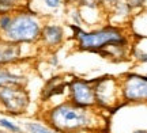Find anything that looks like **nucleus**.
I'll return each instance as SVG.
<instances>
[{"instance_id": "393cba45", "label": "nucleus", "mask_w": 147, "mask_h": 133, "mask_svg": "<svg viewBox=\"0 0 147 133\" xmlns=\"http://www.w3.org/2000/svg\"><path fill=\"white\" fill-rule=\"evenodd\" d=\"M132 133H147V129H135Z\"/></svg>"}, {"instance_id": "6e6552de", "label": "nucleus", "mask_w": 147, "mask_h": 133, "mask_svg": "<svg viewBox=\"0 0 147 133\" xmlns=\"http://www.w3.org/2000/svg\"><path fill=\"white\" fill-rule=\"evenodd\" d=\"M65 39H67V33L63 25L56 23V22H44L37 45L42 50L52 53L63 46Z\"/></svg>"}, {"instance_id": "412c9836", "label": "nucleus", "mask_w": 147, "mask_h": 133, "mask_svg": "<svg viewBox=\"0 0 147 133\" xmlns=\"http://www.w3.org/2000/svg\"><path fill=\"white\" fill-rule=\"evenodd\" d=\"M125 1L129 4V7L134 10L135 14L140 12V11H144V8H146V5H147L146 0H125Z\"/></svg>"}, {"instance_id": "aec40b11", "label": "nucleus", "mask_w": 147, "mask_h": 133, "mask_svg": "<svg viewBox=\"0 0 147 133\" xmlns=\"http://www.w3.org/2000/svg\"><path fill=\"white\" fill-rule=\"evenodd\" d=\"M67 27L71 30V35H69V39H72L74 42L78 41V38L82 35L84 27L83 26H79V25H74V23H67Z\"/></svg>"}, {"instance_id": "9d476101", "label": "nucleus", "mask_w": 147, "mask_h": 133, "mask_svg": "<svg viewBox=\"0 0 147 133\" xmlns=\"http://www.w3.org/2000/svg\"><path fill=\"white\" fill-rule=\"evenodd\" d=\"M67 87L68 80L63 75H56L47 80L45 86L41 90V102L42 103H51L52 99L57 96H65L67 98Z\"/></svg>"}, {"instance_id": "4468645a", "label": "nucleus", "mask_w": 147, "mask_h": 133, "mask_svg": "<svg viewBox=\"0 0 147 133\" xmlns=\"http://www.w3.org/2000/svg\"><path fill=\"white\" fill-rule=\"evenodd\" d=\"M23 7H27V0H0V14L14 12Z\"/></svg>"}, {"instance_id": "5701e85b", "label": "nucleus", "mask_w": 147, "mask_h": 133, "mask_svg": "<svg viewBox=\"0 0 147 133\" xmlns=\"http://www.w3.org/2000/svg\"><path fill=\"white\" fill-rule=\"evenodd\" d=\"M104 1V5H105L106 11L109 10V8H112L113 5H116L117 3H120V1H123V0H102Z\"/></svg>"}, {"instance_id": "a211bd4d", "label": "nucleus", "mask_w": 147, "mask_h": 133, "mask_svg": "<svg viewBox=\"0 0 147 133\" xmlns=\"http://www.w3.org/2000/svg\"><path fill=\"white\" fill-rule=\"evenodd\" d=\"M68 10V16H69V23H74V25H79V26L84 27V22H83V16H82V12H80V8L78 5H68L67 7Z\"/></svg>"}, {"instance_id": "2eb2a0df", "label": "nucleus", "mask_w": 147, "mask_h": 133, "mask_svg": "<svg viewBox=\"0 0 147 133\" xmlns=\"http://www.w3.org/2000/svg\"><path fill=\"white\" fill-rule=\"evenodd\" d=\"M23 129L26 133H56L47 124L38 122V121H27L23 125Z\"/></svg>"}, {"instance_id": "1a4fd4ad", "label": "nucleus", "mask_w": 147, "mask_h": 133, "mask_svg": "<svg viewBox=\"0 0 147 133\" xmlns=\"http://www.w3.org/2000/svg\"><path fill=\"white\" fill-rule=\"evenodd\" d=\"M26 45L4 41L0 38V65H15L27 59L25 54Z\"/></svg>"}, {"instance_id": "f03ea898", "label": "nucleus", "mask_w": 147, "mask_h": 133, "mask_svg": "<svg viewBox=\"0 0 147 133\" xmlns=\"http://www.w3.org/2000/svg\"><path fill=\"white\" fill-rule=\"evenodd\" d=\"M132 37L128 27L116 26L112 23H104L93 29H84L82 35L75 42L79 52L100 54L115 46H131Z\"/></svg>"}, {"instance_id": "6ab92c4d", "label": "nucleus", "mask_w": 147, "mask_h": 133, "mask_svg": "<svg viewBox=\"0 0 147 133\" xmlns=\"http://www.w3.org/2000/svg\"><path fill=\"white\" fill-rule=\"evenodd\" d=\"M11 22H12V12L0 14V37L8 30Z\"/></svg>"}, {"instance_id": "423d86ee", "label": "nucleus", "mask_w": 147, "mask_h": 133, "mask_svg": "<svg viewBox=\"0 0 147 133\" xmlns=\"http://www.w3.org/2000/svg\"><path fill=\"white\" fill-rule=\"evenodd\" d=\"M93 80L95 94V109L113 110L120 103V84L119 78L112 75H104Z\"/></svg>"}, {"instance_id": "20e7f679", "label": "nucleus", "mask_w": 147, "mask_h": 133, "mask_svg": "<svg viewBox=\"0 0 147 133\" xmlns=\"http://www.w3.org/2000/svg\"><path fill=\"white\" fill-rule=\"evenodd\" d=\"M120 101L127 105L147 103V74L128 71L119 78Z\"/></svg>"}, {"instance_id": "f257e3e1", "label": "nucleus", "mask_w": 147, "mask_h": 133, "mask_svg": "<svg viewBox=\"0 0 147 133\" xmlns=\"http://www.w3.org/2000/svg\"><path fill=\"white\" fill-rule=\"evenodd\" d=\"M98 109H84L71 103L67 99L49 105L42 114L48 126L56 133H82L100 126Z\"/></svg>"}, {"instance_id": "39448f33", "label": "nucleus", "mask_w": 147, "mask_h": 133, "mask_svg": "<svg viewBox=\"0 0 147 133\" xmlns=\"http://www.w3.org/2000/svg\"><path fill=\"white\" fill-rule=\"evenodd\" d=\"M30 106V94L23 86L0 87V112L7 116L19 117L26 114Z\"/></svg>"}, {"instance_id": "b1692460", "label": "nucleus", "mask_w": 147, "mask_h": 133, "mask_svg": "<svg viewBox=\"0 0 147 133\" xmlns=\"http://www.w3.org/2000/svg\"><path fill=\"white\" fill-rule=\"evenodd\" d=\"M49 65L51 67H57L59 65V57L55 54V52H52V54H51V57H49Z\"/></svg>"}, {"instance_id": "0eeeda50", "label": "nucleus", "mask_w": 147, "mask_h": 133, "mask_svg": "<svg viewBox=\"0 0 147 133\" xmlns=\"http://www.w3.org/2000/svg\"><path fill=\"white\" fill-rule=\"evenodd\" d=\"M67 101L84 109H95V94L93 80L72 76L68 80Z\"/></svg>"}, {"instance_id": "f8f14e48", "label": "nucleus", "mask_w": 147, "mask_h": 133, "mask_svg": "<svg viewBox=\"0 0 147 133\" xmlns=\"http://www.w3.org/2000/svg\"><path fill=\"white\" fill-rule=\"evenodd\" d=\"M19 64L0 65V87H4V86H23V87H26L27 75L18 69Z\"/></svg>"}, {"instance_id": "4be33fe9", "label": "nucleus", "mask_w": 147, "mask_h": 133, "mask_svg": "<svg viewBox=\"0 0 147 133\" xmlns=\"http://www.w3.org/2000/svg\"><path fill=\"white\" fill-rule=\"evenodd\" d=\"M42 1H44V5L47 7L48 10H51V11L60 10V8L64 5L63 0H42Z\"/></svg>"}, {"instance_id": "ddd939ff", "label": "nucleus", "mask_w": 147, "mask_h": 133, "mask_svg": "<svg viewBox=\"0 0 147 133\" xmlns=\"http://www.w3.org/2000/svg\"><path fill=\"white\" fill-rule=\"evenodd\" d=\"M80 8L82 15L84 14H89V12H94L98 15H108V11H106L104 1L102 0H78L76 4Z\"/></svg>"}, {"instance_id": "dca6fc26", "label": "nucleus", "mask_w": 147, "mask_h": 133, "mask_svg": "<svg viewBox=\"0 0 147 133\" xmlns=\"http://www.w3.org/2000/svg\"><path fill=\"white\" fill-rule=\"evenodd\" d=\"M131 60L138 65H147V50L139 49L136 46L131 45V52H129Z\"/></svg>"}, {"instance_id": "f3484780", "label": "nucleus", "mask_w": 147, "mask_h": 133, "mask_svg": "<svg viewBox=\"0 0 147 133\" xmlns=\"http://www.w3.org/2000/svg\"><path fill=\"white\" fill-rule=\"evenodd\" d=\"M0 128L8 133H26L22 126L7 117H0Z\"/></svg>"}, {"instance_id": "7ed1b4c3", "label": "nucleus", "mask_w": 147, "mask_h": 133, "mask_svg": "<svg viewBox=\"0 0 147 133\" xmlns=\"http://www.w3.org/2000/svg\"><path fill=\"white\" fill-rule=\"evenodd\" d=\"M44 25V18L38 12L23 7L12 12V22L1 39L18 45H37Z\"/></svg>"}, {"instance_id": "9b49d317", "label": "nucleus", "mask_w": 147, "mask_h": 133, "mask_svg": "<svg viewBox=\"0 0 147 133\" xmlns=\"http://www.w3.org/2000/svg\"><path fill=\"white\" fill-rule=\"evenodd\" d=\"M134 15H135L134 10L129 7V4L125 0H123V1L117 3L116 5H113L112 8L108 10L106 21H108V23H112V25H116V26L127 27L129 25Z\"/></svg>"}]
</instances>
